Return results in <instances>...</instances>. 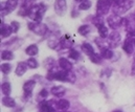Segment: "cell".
I'll use <instances>...</instances> for the list:
<instances>
[{"mask_svg":"<svg viewBox=\"0 0 135 112\" xmlns=\"http://www.w3.org/2000/svg\"><path fill=\"white\" fill-rule=\"evenodd\" d=\"M107 22H108V24H109V26L111 28H117V27H119L123 24V19L118 15L113 14V15L108 17Z\"/></svg>","mask_w":135,"mask_h":112,"instance_id":"5","label":"cell"},{"mask_svg":"<svg viewBox=\"0 0 135 112\" xmlns=\"http://www.w3.org/2000/svg\"><path fill=\"white\" fill-rule=\"evenodd\" d=\"M26 64H27V66L30 67V68H37L38 67V62L36 61V59L34 58H31V59H28L27 61H26Z\"/></svg>","mask_w":135,"mask_h":112,"instance_id":"30","label":"cell"},{"mask_svg":"<svg viewBox=\"0 0 135 112\" xmlns=\"http://www.w3.org/2000/svg\"><path fill=\"white\" fill-rule=\"evenodd\" d=\"M2 104L5 106V107H8V108H13L15 107L16 103H15V100L12 99L11 96H4L2 99Z\"/></svg>","mask_w":135,"mask_h":112,"instance_id":"16","label":"cell"},{"mask_svg":"<svg viewBox=\"0 0 135 112\" xmlns=\"http://www.w3.org/2000/svg\"><path fill=\"white\" fill-rule=\"evenodd\" d=\"M28 28L32 32H34L35 34L40 35V36H44L48 31L47 25L43 24L41 22H31V23H28Z\"/></svg>","mask_w":135,"mask_h":112,"instance_id":"2","label":"cell"},{"mask_svg":"<svg viewBox=\"0 0 135 112\" xmlns=\"http://www.w3.org/2000/svg\"><path fill=\"white\" fill-rule=\"evenodd\" d=\"M18 3H19V0H7L5 2V5H6L7 11L8 12H13L18 6Z\"/></svg>","mask_w":135,"mask_h":112,"instance_id":"17","label":"cell"},{"mask_svg":"<svg viewBox=\"0 0 135 112\" xmlns=\"http://www.w3.org/2000/svg\"><path fill=\"white\" fill-rule=\"evenodd\" d=\"M90 60H91V62H93V63H95V64H100L102 61V56L101 55H99V53H93V55H91L90 57Z\"/></svg>","mask_w":135,"mask_h":112,"instance_id":"26","label":"cell"},{"mask_svg":"<svg viewBox=\"0 0 135 112\" xmlns=\"http://www.w3.org/2000/svg\"><path fill=\"white\" fill-rule=\"evenodd\" d=\"M1 91H2V93H3L5 96H8L9 93H11V84L7 83V82L3 83V84L1 85Z\"/></svg>","mask_w":135,"mask_h":112,"instance_id":"22","label":"cell"},{"mask_svg":"<svg viewBox=\"0 0 135 112\" xmlns=\"http://www.w3.org/2000/svg\"><path fill=\"white\" fill-rule=\"evenodd\" d=\"M59 65L63 70H71L72 69V64L71 62H69V60L65 58H61L59 60Z\"/></svg>","mask_w":135,"mask_h":112,"instance_id":"11","label":"cell"},{"mask_svg":"<svg viewBox=\"0 0 135 112\" xmlns=\"http://www.w3.org/2000/svg\"><path fill=\"white\" fill-rule=\"evenodd\" d=\"M111 1L110 0H99L97 4V15L98 16H105L110 7H111Z\"/></svg>","mask_w":135,"mask_h":112,"instance_id":"4","label":"cell"},{"mask_svg":"<svg viewBox=\"0 0 135 112\" xmlns=\"http://www.w3.org/2000/svg\"><path fill=\"white\" fill-rule=\"evenodd\" d=\"M90 7H91V2L89 0H85V1L81 2L80 5H79L80 9H89Z\"/></svg>","mask_w":135,"mask_h":112,"instance_id":"27","label":"cell"},{"mask_svg":"<svg viewBox=\"0 0 135 112\" xmlns=\"http://www.w3.org/2000/svg\"><path fill=\"white\" fill-rule=\"evenodd\" d=\"M54 102L52 101H49V102H42L40 104V112H55V109L52 107V104Z\"/></svg>","mask_w":135,"mask_h":112,"instance_id":"8","label":"cell"},{"mask_svg":"<svg viewBox=\"0 0 135 112\" xmlns=\"http://www.w3.org/2000/svg\"><path fill=\"white\" fill-rule=\"evenodd\" d=\"M65 88L64 87H61V86H54L51 88V93L56 96H62L64 93H65Z\"/></svg>","mask_w":135,"mask_h":112,"instance_id":"14","label":"cell"},{"mask_svg":"<svg viewBox=\"0 0 135 112\" xmlns=\"http://www.w3.org/2000/svg\"><path fill=\"white\" fill-rule=\"evenodd\" d=\"M38 95H39V96H38V100H39V101H40V100H44V99H46V98H47L48 92H47V90H46V89H42Z\"/></svg>","mask_w":135,"mask_h":112,"instance_id":"31","label":"cell"},{"mask_svg":"<svg viewBox=\"0 0 135 112\" xmlns=\"http://www.w3.org/2000/svg\"><path fill=\"white\" fill-rule=\"evenodd\" d=\"M132 75H135V62L133 64V66H132Z\"/></svg>","mask_w":135,"mask_h":112,"instance_id":"35","label":"cell"},{"mask_svg":"<svg viewBox=\"0 0 135 112\" xmlns=\"http://www.w3.org/2000/svg\"><path fill=\"white\" fill-rule=\"evenodd\" d=\"M98 31H99V34H100V37L102 39H105L109 36V33H108V28L105 26V25H102L98 27Z\"/></svg>","mask_w":135,"mask_h":112,"instance_id":"23","label":"cell"},{"mask_svg":"<svg viewBox=\"0 0 135 112\" xmlns=\"http://www.w3.org/2000/svg\"><path fill=\"white\" fill-rule=\"evenodd\" d=\"M38 51H39V48H38V46H37V45H35V44L30 45V46L25 49V52H26L28 56H31V57L36 56V55L38 53Z\"/></svg>","mask_w":135,"mask_h":112,"instance_id":"19","label":"cell"},{"mask_svg":"<svg viewBox=\"0 0 135 112\" xmlns=\"http://www.w3.org/2000/svg\"><path fill=\"white\" fill-rule=\"evenodd\" d=\"M55 11L59 16L65 15V13L67 11L66 0H56L55 1Z\"/></svg>","mask_w":135,"mask_h":112,"instance_id":"6","label":"cell"},{"mask_svg":"<svg viewBox=\"0 0 135 112\" xmlns=\"http://www.w3.org/2000/svg\"><path fill=\"white\" fill-rule=\"evenodd\" d=\"M11 26H12L14 33H17V32L19 31V28H20V24H19V22H16V21H13V22L11 23Z\"/></svg>","mask_w":135,"mask_h":112,"instance_id":"33","label":"cell"},{"mask_svg":"<svg viewBox=\"0 0 135 112\" xmlns=\"http://www.w3.org/2000/svg\"><path fill=\"white\" fill-rule=\"evenodd\" d=\"M90 31H91V28L89 25H82L79 28V34L82 36H87L90 33Z\"/></svg>","mask_w":135,"mask_h":112,"instance_id":"24","label":"cell"},{"mask_svg":"<svg viewBox=\"0 0 135 112\" xmlns=\"http://www.w3.org/2000/svg\"><path fill=\"white\" fill-rule=\"evenodd\" d=\"M0 69H1V71H2L3 74L7 75V74H9L11 70H12V65L8 64V63H3V64L0 66Z\"/></svg>","mask_w":135,"mask_h":112,"instance_id":"25","label":"cell"},{"mask_svg":"<svg viewBox=\"0 0 135 112\" xmlns=\"http://www.w3.org/2000/svg\"><path fill=\"white\" fill-rule=\"evenodd\" d=\"M35 86H36V81H34V80L27 81V82L23 85V90H24L25 93H32V91L34 90Z\"/></svg>","mask_w":135,"mask_h":112,"instance_id":"13","label":"cell"},{"mask_svg":"<svg viewBox=\"0 0 135 112\" xmlns=\"http://www.w3.org/2000/svg\"><path fill=\"white\" fill-rule=\"evenodd\" d=\"M1 59L4 60V61H11V60L14 59V55L9 50H3L1 52Z\"/></svg>","mask_w":135,"mask_h":112,"instance_id":"21","label":"cell"},{"mask_svg":"<svg viewBox=\"0 0 135 112\" xmlns=\"http://www.w3.org/2000/svg\"><path fill=\"white\" fill-rule=\"evenodd\" d=\"M123 48H124V50L126 51V53L131 55V53L133 52V50H134V45H133V42H132V41H130L129 39H127V40L125 41L124 45H123Z\"/></svg>","mask_w":135,"mask_h":112,"instance_id":"12","label":"cell"},{"mask_svg":"<svg viewBox=\"0 0 135 112\" xmlns=\"http://www.w3.org/2000/svg\"><path fill=\"white\" fill-rule=\"evenodd\" d=\"M117 112H120V111H117Z\"/></svg>","mask_w":135,"mask_h":112,"instance_id":"37","label":"cell"},{"mask_svg":"<svg viewBox=\"0 0 135 112\" xmlns=\"http://www.w3.org/2000/svg\"><path fill=\"white\" fill-rule=\"evenodd\" d=\"M132 5H133V2H132L131 0H126V1H124L123 3H120V4L113 5V12H114L115 15L120 16V15L127 13V12L132 7Z\"/></svg>","mask_w":135,"mask_h":112,"instance_id":"3","label":"cell"},{"mask_svg":"<svg viewBox=\"0 0 135 112\" xmlns=\"http://www.w3.org/2000/svg\"><path fill=\"white\" fill-rule=\"evenodd\" d=\"M82 50H83L87 56H89V57L94 53V48H93L92 45H90L89 43H84V44L82 45Z\"/></svg>","mask_w":135,"mask_h":112,"instance_id":"15","label":"cell"},{"mask_svg":"<svg viewBox=\"0 0 135 112\" xmlns=\"http://www.w3.org/2000/svg\"><path fill=\"white\" fill-rule=\"evenodd\" d=\"M19 3L21 4V6L26 5V4H27V0H19Z\"/></svg>","mask_w":135,"mask_h":112,"instance_id":"34","label":"cell"},{"mask_svg":"<svg viewBox=\"0 0 135 112\" xmlns=\"http://www.w3.org/2000/svg\"><path fill=\"white\" fill-rule=\"evenodd\" d=\"M75 1H80V2H83V1H85V0H75Z\"/></svg>","mask_w":135,"mask_h":112,"instance_id":"36","label":"cell"},{"mask_svg":"<svg viewBox=\"0 0 135 112\" xmlns=\"http://www.w3.org/2000/svg\"><path fill=\"white\" fill-rule=\"evenodd\" d=\"M27 64H26V62H20L18 65H17V68H16V75H19V76H21V75H23L25 72H26V70H27Z\"/></svg>","mask_w":135,"mask_h":112,"instance_id":"10","label":"cell"},{"mask_svg":"<svg viewBox=\"0 0 135 112\" xmlns=\"http://www.w3.org/2000/svg\"><path fill=\"white\" fill-rule=\"evenodd\" d=\"M93 24H94L97 27L104 25V19H103V16H98V15H97V17L93 19Z\"/></svg>","mask_w":135,"mask_h":112,"instance_id":"28","label":"cell"},{"mask_svg":"<svg viewBox=\"0 0 135 112\" xmlns=\"http://www.w3.org/2000/svg\"><path fill=\"white\" fill-rule=\"evenodd\" d=\"M46 11V6L42 3L36 4V5H32L28 12V17L34 20V22H41L44 14Z\"/></svg>","mask_w":135,"mask_h":112,"instance_id":"1","label":"cell"},{"mask_svg":"<svg viewBox=\"0 0 135 112\" xmlns=\"http://www.w3.org/2000/svg\"><path fill=\"white\" fill-rule=\"evenodd\" d=\"M70 104L67 100H60L58 103H57V108L59 110H67L69 108Z\"/></svg>","mask_w":135,"mask_h":112,"instance_id":"20","label":"cell"},{"mask_svg":"<svg viewBox=\"0 0 135 112\" xmlns=\"http://www.w3.org/2000/svg\"><path fill=\"white\" fill-rule=\"evenodd\" d=\"M69 57H70L71 59H73V60H78L79 57H80V55H79V52H78L76 50L71 49V50L69 51Z\"/></svg>","mask_w":135,"mask_h":112,"instance_id":"32","label":"cell"},{"mask_svg":"<svg viewBox=\"0 0 135 112\" xmlns=\"http://www.w3.org/2000/svg\"><path fill=\"white\" fill-rule=\"evenodd\" d=\"M119 42H120V35H119V33L113 32V33H111V34L108 36V43L110 44V45H109L110 47H112V48L116 47Z\"/></svg>","mask_w":135,"mask_h":112,"instance_id":"7","label":"cell"},{"mask_svg":"<svg viewBox=\"0 0 135 112\" xmlns=\"http://www.w3.org/2000/svg\"><path fill=\"white\" fill-rule=\"evenodd\" d=\"M101 56L103 59H111L113 57V52L110 48L104 47L103 49H101Z\"/></svg>","mask_w":135,"mask_h":112,"instance_id":"18","label":"cell"},{"mask_svg":"<svg viewBox=\"0 0 135 112\" xmlns=\"http://www.w3.org/2000/svg\"><path fill=\"white\" fill-rule=\"evenodd\" d=\"M12 33H14V32H13V28H12L11 25H5V24H2L1 23V33H0L1 37L2 38L9 37Z\"/></svg>","mask_w":135,"mask_h":112,"instance_id":"9","label":"cell"},{"mask_svg":"<svg viewBox=\"0 0 135 112\" xmlns=\"http://www.w3.org/2000/svg\"><path fill=\"white\" fill-rule=\"evenodd\" d=\"M75 75L71 71V70H67V75H66V82L69 83H74L75 82Z\"/></svg>","mask_w":135,"mask_h":112,"instance_id":"29","label":"cell"}]
</instances>
